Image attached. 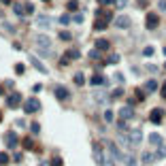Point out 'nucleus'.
<instances>
[{"mask_svg": "<svg viewBox=\"0 0 166 166\" xmlns=\"http://www.w3.org/2000/svg\"><path fill=\"white\" fill-rule=\"evenodd\" d=\"M128 138H130V147H132V149L141 147V143H143V130H141V128H136V130H130Z\"/></svg>", "mask_w": 166, "mask_h": 166, "instance_id": "nucleus-1", "label": "nucleus"}, {"mask_svg": "<svg viewBox=\"0 0 166 166\" xmlns=\"http://www.w3.org/2000/svg\"><path fill=\"white\" fill-rule=\"evenodd\" d=\"M107 149L111 151V155H113L115 160H119V162H124V158H126V153H124L122 149H119V147H117L115 143H111V141H109V143H107Z\"/></svg>", "mask_w": 166, "mask_h": 166, "instance_id": "nucleus-2", "label": "nucleus"}, {"mask_svg": "<svg viewBox=\"0 0 166 166\" xmlns=\"http://www.w3.org/2000/svg\"><path fill=\"white\" fill-rule=\"evenodd\" d=\"M34 43H36V47H43V49H51V39L47 34H39L34 39Z\"/></svg>", "mask_w": 166, "mask_h": 166, "instance_id": "nucleus-3", "label": "nucleus"}, {"mask_svg": "<svg viewBox=\"0 0 166 166\" xmlns=\"http://www.w3.org/2000/svg\"><path fill=\"white\" fill-rule=\"evenodd\" d=\"M158 24H160V17L155 15V13H149V15H147V19H145L147 30H155V28H158Z\"/></svg>", "mask_w": 166, "mask_h": 166, "instance_id": "nucleus-4", "label": "nucleus"}, {"mask_svg": "<svg viewBox=\"0 0 166 166\" xmlns=\"http://www.w3.org/2000/svg\"><path fill=\"white\" fill-rule=\"evenodd\" d=\"M39 109H41V102H39L36 98H30V100L24 104V111H26V113H36Z\"/></svg>", "mask_w": 166, "mask_h": 166, "instance_id": "nucleus-5", "label": "nucleus"}, {"mask_svg": "<svg viewBox=\"0 0 166 166\" xmlns=\"http://www.w3.org/2000/svg\"><path fill=\"white\" fill-rule=\"evenodd\" d=\"M92 151H94V160H96V162H98L100 166H102V160H104V151H102V147L94 143V147H92Z\"/></svg>", "mask_w": 166, "mask_h": 166, "instance_id": "nucleus-6", "label": "nucleus"}, {"mask_svg": "<svg viewBox=\"0 0 166 166\" xmlns=\"http://www.w3.org/2000/svg\"><path fill=\"white\" fill-rule=\"evenodd\" d=\"M6 104H9V109H17V107L21 104V96L19 94H11V96L6 98Z\"/></svg>", "mask_w": 166, "mask_h": 166, "instance_id": "nucleus-7", "label": "nucleus"}, {"mask_svg": "<svg viewBox=\"0 0 166 166\" xmlns=\"http://www.w3.org/2000/svg\"><path fill=\"white\" fill-rule=\"evenodd\" d=\"M162 117H164V111L162 109H153L151 115H149V122L151 124H162Z\"/></svg>", "mask_w": 166, "mask_h": 166, "instance_id": "nucleus-8", "label": "nucleus"}, {"mask_svg": "<svg viewBox=\"0 0 166 166\" xmlns=\"http://www.w3.org/2000/svg\"><path fill=\"white\" fill-rule=\"evenodd\" d=\"M130 17H128V15H117L115 17V26L117 28H130Z\"/></svg>", "mask_w": 166, "mask_h": 166, "instance_id": "nucleus-9", "label": "nucleus"}, {"mask_svg": "<svg viewBox=\"0 0 166 166\" xmlns=\"http://www.w3.org/2000/svg\"><path fill=\"white\" fill-rule=\"evenodd\" d=\"M53 94H55V98H58V100H66V98L70 96V92H68L66 87H62V85H58V87L53 89Z\"/></svg>", "mask_w": 166, "mask_h": 166, "instance_id": "nucleus-10", "label": "nucleus"}, {"mask_svg": "<svg viewBox=\"0 0 166 166\" xmlns=\"http://www.w3.org/2000/svg\"><path fill=\"white\" fill-rule=\"evenodd\" d=\"M134 115V109H132V104H126V107H122L119 109V117L122 119H130Z\"/></svg>", "mask_w": 166, "mask_h": 166, "instance_id": "nucleus-11", "label": "nucleus"}, {"mask_svg": "<svg viewBox=\"0 0 166 166\" xmlns=\"http://www.w3.org/2000/svg\"><path fill=\"white\" fill-rule=\"evenodd\" d=\"M30 62H32V66L39 70V72H43V75H47V72H49L47 68L43 66V62H39V58H36V55H30Z\"/></svg>", "mask_w": 166, "mask_h": 166, "instance_id": "nucleus-12", "label": "nucleus"}, {"mask_svg": "<svg viewBox=\"0 0 166 166\" xmlns=\"http://www.w3.org/2000/svg\"><path fill=\"white\" fill-rule=\"evenodd\" d=\"M36 26H41V28H49V26H51V19H49L47 15H39V17H36Z\"/></svg>", "mask_w": 166, "mask_h": 166, "instance_id": "nucleus-13", "label": "nucleus"}, {"mask_svg": "<svg viewBox=\"0 0 166 166\" xmlns=\"http://www.w3.org/2000/svg\"><path fill=\"white\" fill-rule=\"evenodd\" d=\"M6 147H17V134L15 132H6Z\"/></svg>", "mask_w": 166, "mask_h": 166, "instance_id": "nucleus-14", "label": "nucleus"}, {"mask_svg": "<svg viewBox=\"0 0 166 166\" xmlns=\"http://www.w3.org/2000/svg\"><path fill=\"white\" fill-rule=\"evenodd\" d=\"M109 19H111V17H100V19L94 24V30H104V28L109 26Z\"/></svg>", "mask_w": 166, "mask_h": 166, "instance_id": "nucleus-15", "label": "nucleus"}, {"mask_svg": "<svg viewBox=\"0 0 166 166\" xmlns=\"http://www.w3.org/2000/svg\"><path fill=\"white\" fill-rule=\"evenodd\" d=\"M155 160H158V153H151V151L143 153V162H145V164H153Z\"/></svg>", "mask_w": 166, "mask_h": 166, "instance_id": "nucleus-16", "label": "nucleus"}, {"mask_svg": "<svg viewBox=\"0 0 166 166\" xmlns=\"http://www.w3.org/2000/svg\"><path fill=\"white\" fill-rule=\"evenodd\" d=\"M13 11H15V15H17V17L28 15V13H26V6H24V4H19V2H15V4H13Z\"/></svg>", "mask_w": 166, "mask_h": 166, "instance_id": "nucleus-17", "label": "nucleus"}, {"mask_svg": "<svg viewBox=\"0 0 166 166\" xmlns=\"http://www.w3.org/2000/svg\"><path fill=\"white\" fill-rule=\"evenodd\" d=\"M77 58H79V51H75V49H68V51H66V58L62 60V64H66L68 60H77Z\"/></svg>", "mask_w": 166, "mask_h": 166, "instance_id": "nucleus-18", "label": "nucleus"}, {"mask_svg": "<svg viewBox=\"0 0 166 166\" xmlns=\"http://www.w3.org/2000/svg\"><path fill=\"white\" fill-rule=\"evenodd\" d=\"M149 143H151L153 147H160V145H162V136H160V134H149Z\"/></svg>", "mask_w": 166, "mask_h": 166, "instance_id": "nucleus-19", "label": "nucleus"}, {"mask_svg": "<svg viewBox=\"0 0 166 166\" xmlns=\"http://www.w3.org/2000/svg\"><path fill=\"white\" fill-rule=\"evenodd\" d=\"M96 49H100V51H107V49H109V41H104V39H98V41H96Z\"/></svg>", "mask_w": 166, "mask_h": 166, "instance_id": "nucleus-20", "label": "nucleus"}, {"mask_svg": "<svg viewBox=\"0 0 166 166\" xmlns=\"http://www.w3.org/2000/svg\"><path fill=\"white\" fill-rule=\"evenodd\" d=\"M145 89L149 92V94H153V92L158 89V81H153V79H151V81H147V85H145Z\"/></svg>", "mask_w": 166, "mask_h": 166, "instance_id": "nucleus-21", "label": "nucleus"}, {"mask_svg": "<svg viewBox=\"0 0 166 166\" xmlns=\"http://www.w3.org/2000/svg\"><path fill=\"white\" fill-rule=\"evenodd\" d=\"M94 98L98 100V102H107V94L102 89H98V92H94Z\"/></svg>", "mask_w": 166, "mask_h": 166, "instance_id": "nucleus-22", "label": "nucleus"}, {"mask_svg": "<svg viewBox=\"0 0 166 166\" xmlns=\"http://www.w3.org/2000/svg\"><path fill=\"white\" fill-rule=\"evenodd\" d=\"M102 83H107V79L102 75H96V77H92V85H102Z\"/></svg>", "mask_w": 166, "mask_h": 166, "instance_id": "nucleus-23", "label": "nucleus"}, {"mask_svg": "<svg viewBox=\"0 0 166 166\" xmlns=\"http://www.w3.org/2000/svg\"><path fill=\"white\" fill-rule=\"evenodd\" d=\"M124 162H126L128 166H138V164H136V158H134V155H130V153H126V158H124Z\"/></svg>", "mask_w": 166, "mask_h": 166, "instance_id": "nucleus-24", "label": "nucleus"}, {"mask_svg": "<svg viewBox=\"0 0 166 166\" xmlns=\"http://www.w3.org/2000/svg\"><path fill=\"white\" fill-rule=\"evenodd\" d=\"M153 53H155V49L151 47V45H149V47H145V49H143V55H145V58H151Z\"/></svg>", "mask_w": 166, "mask_h": 166, "instance_id": "nucleus-25", "label": "nucleus"}, {"mask_svg": "<svg viewBox=\"0 0 166 166\" xmlns=\"http://www.w3.org/2000/svg\"><path fill=\"white\" fill-rule=\"evenodd\" d=\"M162 158H166V147L164 145L158 147V160H162Z\"/></svg>", "mask_w": 166, "mask_h": 166, "instance_id": "nucleus-26", "label": "nucleus"}, {"mask_svg": "<svg viewBox=\"0 0 166 166\" xmlns=\"http://www.w3.org/2000/svg\"><path fill=\"white\" fill-rule=\"evenodd\" d=\"M60 24H62V26H68V24H70V15H66V13H64V15L60 17Z\"/></svg>", "mask_w": 166, "mask_h": 166, "instance_id": "nucleus-27", "label": "nucleus"}, {"mask_svg": "<svg viewBox=\"0 0 166 166\" xmlns=\"http://www.w3.org/2000/svg\"><path fill=\"white\" fill-rule=\"evenodd\" d=\"M9 160H11V158H9V153H4V151L0 153V164H2V166H4V164H9Z\"/></svg>", "mask_w": 166, "mask_h": 166, "instance_id": "nucleus-28", "label": "nucleus"}, {"mask_svg": "<svg viewBox=\"0 0 166 166\" xmlns=\"http://www.w3.org/2000/svg\"><path fill=\"white\" fill-rule=\"evenodd\" d=\"M39 55H43V58H49V55H51V49H43V47H39Z\"/></svg>", "mask_w": 166, "mask_h": 166, "instance_id": "nucleus-29", "label": "nucleus"}, {"mask_svg": "<svg viewBox=\"0 0 166 166\" xmlns=\"http://www.w3.org/2000/svg\"><path fill=\"white\" fill-rule=\"evenodd\" d=\"M83 81H85V77H83L81 72H77V75H75V83H77V85H83Z\"/></svg>", "mask_w": 166, "mask_h": 166, "instance_id": "nucleus-30", "label": "nucleus"}, {"mask_svg": "<svg viewBox=\"0 0 166 166\" xmlns=\"http://www.w3.org/2000/svg\"><path fill=\"white\" fill-rule=\"evenodd\" d=\"M77 9H79V2L77 0H70L68 2V11H77Z\"/></svg>", "mask_w": 166, "mask_h": 166, "instance_id": "nucleus-31", "label": "nucleus"}, {"mask_svg": "<svg viewBox=\"0 0 166 166\" xmlns=\"http://www.w3.org/2000/svg\"><path fill=\"white\" fill-rule=\"evenodd\" d=\"M15 72H17V75H24V72H26V66H24V64H15Z\"/></svg>", "mask_w": 166, "mask_h": 166, "instance_id": "nucleus-32", "label": "nucleus"}, {"mask_svg": "<svg viewBox=\"0 0 166 166\" xmlns=\"http://www.w3.org/2000/svg\"><path fill=\"white\" fill-rule=\"evenodd\" d=\"M24 147H26V149H34V141H32V138H26V141H24Z\"/></svg>", "mask_w": 166, "mask_h": 166, "instance_id": "nucleus-33", "label": "nucleus"}, {"mask_svg": "<svg viewBox=\"0 0 166 166\" xmlns=\"http://www.w3.org/2000/svg\"><path fill=\"white\" fill-rule=\"evenodd\" d=\"M89 58H92V60H100V49H94V51H89Z\"/></svg>", "mask_w": 166, "mask_h": 166, "instance_id": "nucleus-34", "label": "nucleus"}, {"mask_svg": "<svg viewBox=\"0 0 166 166\" xmlns=\"http://www.w3.org/2000/svg\"><path fill=\"white\" fill-rule=\"evenodd\" d=\"M60 39H62V41H70L72 36H70V32H60Z\"/></svg>", "mask_w": 166, "mask_h": 166, "instance_id": "nucleus-35", "label": "nucleus"}, {"mask_svg": "<svg viewBox=\"0 0 166 166\" xmlns=\"http://www.w3.org/2000/svg\"><path fill=\"white\" fill-rule=\"evenodd\" d=\"M104 119L107 122H113V111H104Z\"/></svg>", "mask_w": 166, "mask_h": 166, "instance_id": "nucleus-36", "label": "nucleus"}, {"mask_svg": "<svg viewBox=\"0 0 166 166\" xmlns=\"http://www.w3.org/2000/svg\"><path fill=\"white\" fill-rule=\"evenodd\" d=\"M26 13H28V15L34 13V4H32V2H28V4H26Z\"/></svg>", "mask_w": 166, "mask_h": 166, "instance_id": "nucleus-37", "label": "nucleus"}, {"mask_svg": "<svg viewBox=\"0 0 166 166\" xmlns=\"http://www.w3.org/2000/svg\"><path fill=\"white\" fill-rule=\"evenodd\" d=\"M30 130H32L34 134H39V132H41V126H39V124H32V126H30Z\"/></svg>", "mask_w": 166, "mask_h": 166, "instance_id": "nucleus-38", "label": "nucleus"}, {"mask_svg": "<svg viewBox=\"0 0 166 166\" xmlns=\"http://www.w3.org/2000/svg\"><path fill=\"white\" fill-rule=\"evenodd\" d=\"M115 4H117V9H124L128 4V0H115Z\"/></svg>", "mask_w": 166, "mask_h": 166, "instance_id": "nucleus-39", "label": "nucleus"}, {"mask_svg": "<svg viewBox=\"0 0 166 166\" xmlns=\"http://www.w3.org/2000/svg\"><path fill=\"white\" fill-rule=\"evenodd\" d=\"M15 126H17V128H21V130H24V128H26L28 124L24 122V119H17V122H15Z\"/></svg>", "mask_w": 166, "mask_h": 166, "instance_id": "nucleus-40", "label": "nucleus"}, {"mask_svg": "<svg viewBox=\"0 0 166 166\" xmlns=\"http://www.w3.org/2000/svg\"><path fill=\"white\" fill-rule=\"evenodd\" d=\"M122 94H124V89H122V87H117V89L113 92V98H119V96H122Z\"/></svg>", "mask_w": 166, "mask_h": 166, "instance_id": "nucleus-41", "label": "nucleus"}, {"mask_svg": "<svg viewBox=\"0 0 166 166\" xmlns=\"http://www.w3.org/2000/svg\"><path fill=\"white\" fill-rule=\"evenodd\" d=\"M117 128H119V130H126V128H128V126H126V119H122V122H117Z\"/></svg>", "mask_w": 166, "mask_h": 166, "instance_id": "nucleus-42", "label": "nucleus"}, {"mask_svg": "<svg viewBox=\"0 0 166 166\" xmlns=\"http://www.w3.org/2000/svg\"><path fill=\"white\" fill-rule=\"evenodd\" d=\"M98 2H100V4H102V6H109V4H113V2H115V0H98Z\"/></svg>", "mask_w": 166, "mask_h": 166, "instance_id": "nucleus-43", "label": "nucleus"}, {"mask_svg": "<svg viewBox=\"0 0 166 166\" xmlns=\"http://www.w3.org/2000/svg\"><path fill=\"white\" fill-rule=\"evenodd\" d=\"M107 62H111V64H115V62H119V55H111V58H109Z\"/></svg>", "mask_w": 166, "mask_h": 166, "instance_id": "nucleus-44", "label": "nucleus"}, {"mask_svg": "<svg viewBox=\"0 0 166 166\" xmlns=\"http://www.w3.org/2000/svg\"><path fill=\"white\" fill-rule=\"evenodd\" d=\"M72 19H75V21H77V24H81V21H83V15H81V13H77V15H75V17H72Z\"/></svg>", "mask_w": 166, "mask_h": 166, "instance_id": "nucleus-45", "label": "nucleus"}, {"mask_svg": "<svg viewBox=\"0 0 166 166\" xmlns=\"http://www.w3.org/2000/svg\"><path fill=\"white\" fill-rule=\"evenodd\" d=\"M158 6H160V11H166V0H160Z\"/></svg>", "mask_w": 166, "mask_h": 166, "instance_id": "nucleus-46", "label": "nucleus"}, {"mask_svg": "<svg viewBox=\"0 0 166 166\" xmlns=\"http://www.w3.org/2000/svg\"><path fill=\"white\" fill-rule=\"evenodd\" d=\"M43 89V85H41V83H36V85H32V92H41Z\"/></svg>", "mask_w": 166, "mask_h": 166, "instance_id": "nucleus-47", "label": "nucleus"}, {"mask_svg": "<svg viewBox=\"0 0 166 166\" xmlns=\"http://www.w3.org/2000/svg\"><path fill=\"white\" fill-rule=\"evenodd\" d=\"M2 26H4V28H6V30H9V32H13V30H15V28H13V26H11V24H6V21H4V24H2Z\"/></svg>", "mask_w": 166, "mask_h": 166, "instance_id": "nucleus-48", "label": "nucleus"}, {"mask_svg": "<svg viewBox=\"0 0 166 166\" xmlns=\"http://www.w3.org/2000/svg\"><path fill=\"white\" fill-rule=\"evenodd\" d=\"M53 166H62V160L60 158H53Z\"/></svg>", "mask_w": 166, "mask_h": 166, "instance_id": "nucleus-49", "label": "nucleus"}, {"mask_svg": "<svg viewBox=\"0 0 166 166\" xmlns=\"http://www.w3.org/2000/svg\"><path fill=\"white\" fill-rule=\"evenodd\" d=\"M162 96L166 98V83H164V85H162Z\"/></svg>", "mask_w": 166, "mask_h": 166, "instance_id": "nucleus-50", "label": "nucleus"}, {"mask_svg": "<svg viewBox=\"0 0 166 166\" xmlns=\"http://www.w3.org/2000/svg\"><path fill=\"white\" fill-rule=\"evenodd\" d=\"M39 166H49V162H41V164H39Z\"/></svg>", "mask_w": 166, "mask_h": 166, "instance_id": "nucleus-51", "label": "nucleus"}, {"mask_svg": "<svg viewBox=\"0 0 166 166\" xmlns=\"http://www.w3.org/2000/svg\"><path fill=\"white\" fill-rule=\"evenodd\" d=\"M0 2H2V4H9V2H11V0H0Z\"/></svg>", "mask_w": 166, "mask_h": 166, "instance_id": "nucleus-52", "label": "nucleus"}, {"mask_svg": "<svg viewBox=\"0 0 166 166\" xmlns=\"http://www.w3.org/2000/svg\"><path fill=\"white\" fill-rule=\"evenodd\" d=\"M2 94H4V89H2V87H0V96H2Z\"/></svg>", "mask_w": 166, "mask_h": 166, "instance_id": "nucleus-53", "label": "nucleus"}, {"mask_svg": "<svg viewBox=\"0 0 166 166\" xmlns=\"http://www.w3.org/2000/svg\"><path fill=\"white\" fill-rule=\"evenodd\" d=\"M164 55H166V47H164Z\"/></svg>", "mask_w": 166, "mask_h": 166, "instance_id": "nucleus-54", "label": "nucleus"}, {"mask_svg": "<svg viewBox=\"0 0 166 166\" xmlns=\"http://www.w3.org/2000/svg\"><path fill=\"white\" fill-rule=\"evenodd\" d=\"M43 2H49V0H43Z\"/></svg>", "mask_w": 166, "mask_h": 166, "instance_id": "nucleus-55", "label": "nucleus"}]
</instances>
